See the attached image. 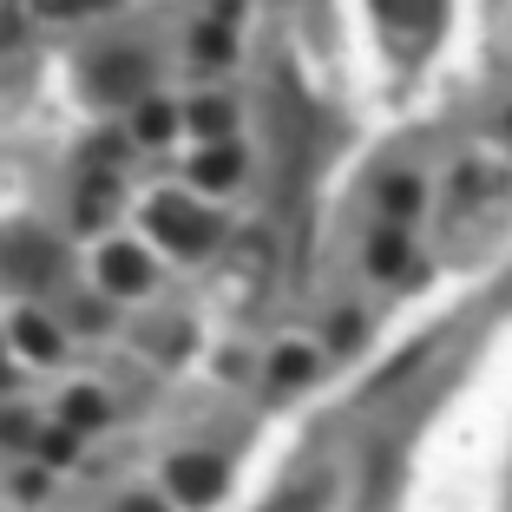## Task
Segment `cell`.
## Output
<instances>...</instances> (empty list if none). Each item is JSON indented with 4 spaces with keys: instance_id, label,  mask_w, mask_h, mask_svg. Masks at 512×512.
Wrapping results in <instances>:
<instances>
[{
    "instance_id": "2",
    "label": "cell",
    "mask_w": 512,
    "mask_h": 512,
    "mask_svg": "<svg viewBox=\"0 0 512 512\" xmlns=\"http://www.w3.org/2000/svg\"><path fill=\"white\" fill-rule=\"evenodd\" d=\"M171 486H178V499H191V506H211V499L224 493V467L184 453V460H171Z\"/></svg>"
},
{
    "instance_id": "8",
    "label": "cell",
    "mask_w": 512,
    "mask_h": 512,
    "mask_svg": "<svg viewBox=\"0 0 512 512\" xmlns=\"http://www.w3.org/2000/svg\"><path fill=\"white\" fill-rule=\"evenodd\" d=\"M138 138H151V145H158V138H171V112L165 106H145V112H138Z\"/></svg>"
},
{
    "instance_id": "13",
    "label": "cell",
    "mask_w": 512,
    "mask_h": 512,
    "mask_svg": "<svg viewBox=\"0 0 512 512\" xmlns=\"http://www.w3.org/2000/svg\"><path fill=\"white\" fill-rule=\"evenodd\" d=\"M66 414H73V421H99V401H92V394H73V407H66Z\"/></svg>"
},
{
    "instance_id": "9",
    "label": "cell",
    "mask_w": 512,
    "mask_h": 512,
    "mask_svg": "<svg viewBox=\"0 0 512 512\" xmlns=\"http://www.w3.org/2000/svg\"><path fill=\"white\" fill-rule=\"evenodd\" d=\"M197 53H204V60H230V33L224 27H197Z\"/></svg>"
},
{
    "instance_id": "6",
    "label": "cell",
    "mask_w": 512,
    "mask_h": 512,
    "mask_svg": "<svg viewBox=\"0 0 512 512\" xmlns=\"http://www.w3.org/2000/svg\"><path fill=\"white\" fill-rule=\"evenodd\" d=\"M20 348H27V355H60V335L46 329L40 316H20Z\"/></svg>"
},
{
    "instance_id": "4",
    "label": "cell",
    "mask_w": 512,
    "mask_h": 512,
    "mask_svg": "<svg viewBox=\"0 0 512 512\" xmlns=\"http://www.w3.org/2000/svg\"><path fill=\"white\" fill-rule=\"evenodd\" d=\"M138 73H145L138 53H112V60L99 66V92H112V99H119V92H138Z\"/></svg>"
},
{
    "instance_id": "5",
    "label": "cell",
    "mask_w": 512,
    "mask_h": 512,
    "mask_svg": "<svg viewBox=\"0 0 512 512\" xmlns=\"http://www.w3.org/2000/svg\"><path fill=\"white\" fill-rule=\"evenodd\" d=\"M197 184H211V191H224V184H237V151H230V145L204 151V158H197Z\"/></svg>"
},
{
    "instance_id": "7",
    "label": "cell",
    "mask_w": 512,
    "mask_h": 512,
    "mask_svg": "<svg viewBox=\"0 0 512 512\" xmlns=\"http://www.w3.org/2000/svg\"><path fill=\"white\" fill-rule=\"evenodd\" d=\"M191 125H197L204 138H224V132H230V106H224V99H204V106L191 112Z\"/></svg>"
},
{
    "instance_id": "14",
    "label": "cell",
    "mask_w": 512,
    "mask_h": 512,
    "mask_svg": "<svg viewBox=\"0 0 512 512\" xmlns=\"http://www.w3.org/2000/svg\"><path fill=\"white\" fill-rule=\"evenodd\" d=\"M381 14H401V0H381Z\"/></svg>"
},
{
    "instance_id": "10",
    "label": "cell",
    "mask_w": 512,
    "mask_h": 512,
    "mask_svg": "<svg viewBox=\"0 0 512 512\" xmlns=\"http://www.w3.org/2000/svg\"><path fill=\"white\" fill-rule=\"evenodd\" d=\"M368 256H375V270H381V276H394V270H401V256H407V250H401V237H381Z\"/></svg>"
},
{
    "instance_id": "11",
    "label": "cell",
    "mask_w": 512,
    "mask_h": 512,
    "mask_svg": "<svg viewBox=\"0 0 512 512\" xmlns=\"http://www.w3.org/2000/svg\"><path fill=\"white\" fill-rule=\"evenodd\" d=\"M309 375V355H302V348H283V355H276V381H302Z\"/></svg>"
},
{
    "instance_id": "16",
    "label": "cell",
    "mask_w": 512,
    "mask_h": 512,
    "mask_svg": "<svg viewBox=\"0 0 512 512\" xmlns=\"http://www.w3.org/2000/svg\"><path fill=\"white\" fill-rule=\"evenodd\" d=\"M86 7H112V0H86Z\"/></svg>"
},
{
    "instance_id": "3",
    "label": "cell",
    "mask_w": 512,
    "mask_h": 512,
    "mask_svg": "<svg viewBox=\"0 0 512 512\" xmlns=\"http://www.w3.org/2000/svg\"><path fill=\"white\" fill-rule=\"evenodd\" d=\"M99 276H106V289H119V296H138V289L151 283V263L132 243H112V250L99 256Z\"/></svg>"
},
{
    "instance_id": "1",
    "label": "cell",
    "mask_w": 512,
    "mask_h": 512,
    "mask_svg": "<svg viewBox=\"0 0 512 512\" xmlns=\"http://www.w3.org/2000/svg\"><path fill=\"white\" fill-rule=\"evenodd\" d=\"M151 224L165 230V243H178V250H204L211 243V217H197L184 197H158L151 204Z\"/></svg>"
},
{
    "instance_id": "12",
    "label": "cell",
    "mask_w": 512,
    "mask_h": 512,
    "mask_svg": "<svg viewBox=\"0 0 512 512\" xmlns=\"http://www.w3.org/2000/svg\"><path fill=\"white\" fill-rule=\"evenodd\" d=\"M414 204H421V184L407 178V184H388V211L401 217V211H414Z\"/></svg>"
},
{
    "instance_id": "15",
    "label": "cell",
    "mask_w": 512,
    "mask_h": 512,
    "mask_svg": "<svg viewBox=\"0 0 512 512\" xmlns=\"http://www.w3.org/2000/svg\"><path fill=\"white\" fill-rule=\"evenodd\" d=\"M125 512H158V506H145V499H138V506H125Z\"/></svg>"
}]
</instances>
